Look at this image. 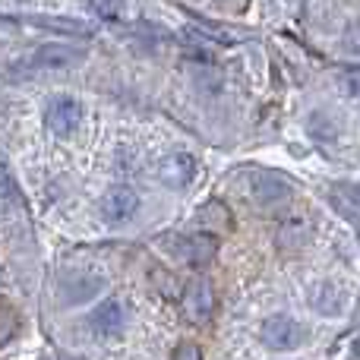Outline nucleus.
<instances>
[{"label":"nucleus","instance_id":"obj_1","mask_svg":"<svg viewBox=\"0 0 360 360\" xmlns=\"http://www.w3.org/2000/svg\"><path fill=\"white\" fill-rule=\"evenodd\" d=\"M243 186H247L250 199H253L256 205H262V209H272V205L285 202V199L291 196V190H294V186L288 184L281 174L259 171V168H250L247 174H243Z\"/></svg>","mask_w":360,"mask_h":360},{"label":"nucleus","instance_id":"obj_4","mask_svg":"<svg viewBox=\"0 0 360 360\" xmlns=\"http://www.w3.org/2000/svg\"><path fill=\"white\" fill-rule=\"evenodd\" d=\"M82 120V108L76 98H67V95H57V98H51L48 111H44V124H48L51 133H57V136H70V133L79 127Z\"/></svg>","mask_w":360,"mask_h":360},{"label":"nucleus","instance_id":"obj_3","mask_svg":"<svg viewBox=\"0 0 360 360\" xmlns=\"http://www.w3.org/2000/svg\"><path fill=\"white\" fill-rule=\"evenodd\" d=\"M86 57V51L76 44H41L35 54L25 60L29 70H67L73 63H79Z\"/></svg>","mask_w":360,"mask_h":360},{"label":"nucleus","instance_id":"obj_2","mask_svg":"<svg viewBox=\"0 0 360 360\" xmlns=\"http://www.w3.org/2000/svg\"><path fill=\"white\" fill-rule=\"evenodd\" d=\"M304 335H307L304 326H300L294 316H281V313L278 316H269L259 329L262 345L272 351H294L300 342H304Z\"/></svg>","mask_w":360,"mask_h":360},{"label":"nucleus","instance_id":"obj_16","mask_svg":"<svg viewBox=\"0 0 360 360\" xmlns=\"http://www.w3.org/2000/svg\"><path fill=\"white\" fill-rule=\"evenodd\" d=\"M174 360H202V354H199V348H196V345L184 342V345H177Z\"/></svg>","mask_w":360,"mask_h":360},{"label":"nucleus","instance_id":"obj_15","mask_svg":"<svg viewBox=\"0 0 360 360\" xmlns=\"http://www.w3.org/2000/svg\"><path fill=\"white\" fill-rule=\"evenodd\" d=\"M345 51H351V54H360V19L345 29Z\"/></svg>","mask_w":360,"mask_h":360},{"label":"nucleus","instance_id":"obj_7","mask_svg":"<svg viewBox=\"0 0 360 360\" xmlns=\"http://www.w3.org/2000/svg\"><path fill=\"white\" fill-rule=\"evenodd\" d=\"M155 174L162 184L168 186H186L193 177H196V158L186 155V152H174V155L162 158L155 168Z\"/></svg>","mask_w":360,"mask_h":360},{"label":"nucleus","instance_id":"obj_19","mask_svg":"<svg viewBox=\"0 0 360 360\" xmlns=\"http://www.w3.org/2000/svg\"><path fill=\"white\" fill-rule=\"evenodd\" d=\"M16 4H22V0H16Z\"/></svg>","mask_w":360,"mask_h":360},{"label":"nucleus","instance_id":"obj_10","mask_svg":"<svg viewBox=\"0 0 360 360\" xmlns=\"http://www.w3.org/2000/svg\"><path fill=\"white\" fill-rule=\"evenodd\" d=\"M196 218L205 224V228H212V231H231V212H228V205H224V202L202 205Z\"/></svg>","mask_w":360,"mask_h":360},{"label":"nucleus","instance_id":"obj_5","mask_svg":"<svg viewBox=\"0 0 360 360\" xmlns=\"http://www.w3.org/2000/svg\"><path fill=\"white\" fill-rule=\"evenodd\" d=\"M184 310L193 323H209L212 313H215V288H212L205 278L193 281V285L184 291Z\"/></svg>","mask_w":360,"mask_h":360},{"label":"nucleus","instance_id":"obj_9","mask_svg":"<svg viewBox=\"0 0 360 360\" xmlns=\"http://www.w3.org/2000/svg\"><path fill=\"white\" fill-rule=\"evenodd\" d=\"M136 209H139V196L130 186H114V190H108L105 199H101V215H105L108 221H127Z\"/></svg>","mask_w":360,"mask_h":360},{"label":"nucleus","instance_id":"obj_17","mask_svg":"<svg viewBox=\"0 0 360 360\" xmlns=\"http://www.w3.org/2000/svg\"><path fill=\"white\" fill-rule=\"evenodd\" d=\"M354 360H360V338L354 342Z\"/></svg>","mask_w":360,"mask_h":360},{"label":"nucleus","instance_id":"obj_8","mask_svg":"<svg viewBox=\"0 0 360 360\" xmlns=\"http://www.w3.org/2000/svg\"><path fill=\"white\" fill-rule=\"evenodd\" d=\"M177 253L184 256V262H190V266H205V262L215 259L218 240L212 234H186V237H177Z\"/></svg>","mask_w":360,"mask_h":360},{"label":"nucleus","instance_id":"obj_6","mask_svg":"<svg viewBox=\"0 0 360 360\" xmlns=\"http://www.w3.org/2000/svg\"><path fill=\"white\" fill-rule=\"evenodd\" d=\"M124 323H127V310L120 300H105V304H98L92 310V316H89V326H92L95 335L101 338H114L124 332Z\"/></svg>","mask_w":360,"mask_h":360},{"label":"nucleus","instance_id":"obj_18","mask_svg":"<svg viewBox=\"0 0 360 360\" xmlns=\"http://www.w3.org/2000/svg\"><path fill=\"white\" fill-rule=\"evenodd\" d=\"M0 285H4V275H0Z\"/></svg>","mask_w":360,"mask_h":360},{"label":"nucleus","instance_id":"obj_11","mask_svg":"<svg viewBox=\"0 0 360 360\" xmlns=\"http://www.w3.org/2000/svg\"><path fill=\"white\" fill-rule=\"evenodd\" d=\"M29 25H44L54 32H73V35H89V25L79 19H57V16H25Z\"/></svg>","mask_w":360,"mask_h":360},{"label":"nucleus","instance_id":"obj_13","mask_svg":"<svg viewBox=\"0 0 360 360\" xmlns=\"http://www.w3.org/2000/svg\"><path fill=\"white\" fill-rule=\"evenodd\" d=\"M342 89L351 95V98H360V67H345L342 76H338Z\"/></svg>","mask_w":360,"mask_h":360},{"label":"nucleus","instance_id":"obj_14","mask_svg":"<svg viewBox=\"0 0 360 360\" xmlns=\"http://www.w3.org/2000/svg\"><path fill=\"white\" fill-rule=\"evenodd\" d=\"M89 4L101 19H117L120 10H124V0H89Z\"/></svg>","mask_w":360,"mask_h":360},{"label":"nucleus","instance_id":"obj_12","mask_svg":"<svg viewBox=\"0 0 360 360\" xmlns=\"http://www.w3.org/2000/svg\"><path fill=\"white\" fill-rule=\"evenodd\" d=\"M16 329H19V316L10 310V307H0V348L16 335Z\"/></svg>","mask_w":360,"mask_h":360}]
</instances>
